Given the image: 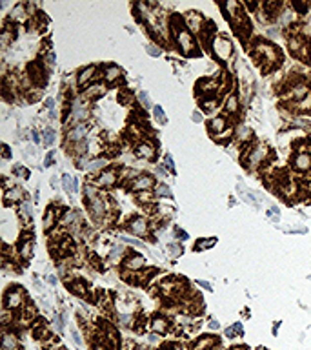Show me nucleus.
Here are the masks:
<instances>
[{
    "instance_id": "8",
    "label": "nucleus",
    "mask_w": 311,
    "mask_h": 350,
    "mask_svg": "<svg viewBox=\"0 0 311 350\" xmlns=\"http://www.w3.org/2000/svg\"><path fill=\"white\" fill-rule=\"evenodd\" d=\"M155 186V179H153V175L150 174H140L138 177H135L133 181L127 182V188L131 190V192H151V188Z\"/></svg>"
},
{
    "instance_id": "39",
    "label": "nucleus",
    "mask_w": 311,
    "mask_h": 350,
    "mask_svg": "<svg viewBox=\"0 0 311 350\" xmlns=\"http://www.w3.org/2000/svg\"><path fill=\"white\" fill-rule=\"evenodd\" d=\"M124 254H126V248H124V246H113V248H111V252H110V261L111 262L120 261Z\"/></svg>"
},
{
    "instance_id": "41",
    "label": "nucleus",
    "mask_w": 311,
    "mask_h": 350,
    "mask_svg": "<svg viewBox=\"0 0 311 350\" xmlns=\"http://www.w3.org/2000/svg\"><path fill=\"white\" fill-rule=\"evenodd\" d=\"M137 199H138V203H150V204H153V199H155V195H153V192H140V193H137Z\"/></svg>"
},
{
    "instance_id": "12",
    "label": "nucleus",
    "mask_w": 311,
    "mask_h": 350,
    "mask_svg": "<svg viewBox=\"0 0 311 350\" xmlns=\"http://www.w3.org/2000/svg\"><path fill=\"white\" fill-rule=\"evenodd\" d=\"M291 166H293V170L299 172V174H308V172H311V153L310 152L295 153L293 161H291Z\"/></svg>"
},
{
    "instance_id": "50",
    "label": "nucleus",
    "mask_w": 311,
    "mask_h": 350,
    "mask_svg": "<svg viewBox=\"0 0 311 350\" xmlns=\"http://www.w3.org/2000/svg\"><path fill=\"white\" fill-rule=\"evenodd\" d=\"M164 166H166L169 172H175V164H173L171 161V155H166V157H164Z\"/></svg>"
},
{
    "instance_id": "27",
    "label": "nucleus",
    "mask_w": 311,
    "mask_h": 350,
    "mask_svg": "<svg viewBox=\"0 0 311 350\" xmlns=\"http://www.w3.org/2000/svg\"><path fill=\"white\" fill-rule=\"evenodd\" d=\"M120 77H122V70L117 68V66H108V68L104 70V81H106V84H115V82L120 81Z\"/></svg>"
},
{
    "instance_id": "33",
    "label": "nucleus",
    "mask_w": 311,
    "mask_h": 350,
    "mask_svg": "<svg viewBox=\"0 0 311 350\" xmlns=\"http://www.w3.org/2000/svg\"><path fill=\"white\" fill-rule=\"evenodd\" d=\"M106 166H108V161H106V159H93L91 163L87 161L86 170L87 172H91V174H100V172H104Z\"/></svg>"
},
{
    "instance_id": "7",
    "label": "nucleus",
    "mask_w": 311,
    "mask_h": 350,
    "mask_svg": "<svg viewBox=\"0 0 311 350\" xmlns=\"http://www.w3.org/2000/svg\"><path fill=\"white\" fill-rule=\"evenodd\" d=\"M87 208H89V214L97 222H102L104 217H106V212L110 210V203H106L102 199V195H97L95 199H89L86 201Z\"/></svg>"
},
{
    "instance_id": "54",
    "label": "nucleus",
    "mask_w": 311,
    "mask_h": 350,
    "mask_svg": "<svg viewBox=\"0 0 311 350\" xmlns=\"http://www.w3.org/2000/svg\"><path fill=\"white\" fill-rule=\"evenodd\" d=\"M53 155H55L53 152L47 153V155H46V161H44V166H51V164H53Z\"/></svg>"
},
{
    "instance_id": "2",
    "label": "nucleus",
    "mask_w": 311,
    "mask_h": 350,
    "mask_svg": "<svg viewBox=\"0 0 311 350\" xmlns=\"http://www.w3.org/2000/svg\"><path fill=\"white\" fill-rule=\"evenodd\" d=\"M288 47H289V53H291L295 58H299V60H304L306 62V60L311 58V44L300 31H293V33L288 37Z\"/></svg>"
},
{
    "instance_id": "34",
    "label": "nucleus",
    "mask_w": 311,
    "mask_h": 350,
    "mask_svg": "<svg viewBox=\"0 0 311 350\" xmlns=\"http://www.w3.org/2000/svg\"><path fill=\"white\" fill-rule=\"evenodd\" d=\"M224 110L228 113H236L238 111V97L235 93H230L224 99Z\"/></svg>"
},
{
    "instance_id": "23",
    "label": "nucleus",
    "mask_w": 311,
    "mask_h": 350,
    "mask_svg": "<svg viewBox=\"0 0 311 350\" xmlns=\"http://www.w3.org/2000/svg\"><path fill=\"white\" fill-rule=\"evenodd\" d=\"M104 93H106V84H102V82H95V84H91V86H87V89L84 91V99L86 100L100 99Z\"/></svg>"
},
{
    "instance_id": "9",
    "label": "nucleus",
    "mask_w": 311,
    "mask_h": 350,
    "mask_svg": "<svg viewBox=\"0 0 311 350\" xmlns=\"http://www.w3.org/2000/svg\"><path fill=\"white\" fill-rule=\"evenodd\" d=\"M87 137V124L80 123V124H75L73 128L69 130L68 133V139L73 142V144H77L78 148H77V152H86V148H84V140H86Z\"/></svg>"
},
{
    "instance_id": "25",
    "label": "nucleus",
    "mask_w": 311,
    "mask_h": 350,
    "mask_svg": "<svg viewBox=\"0 0 311 350\" xmlns=\"http://www.w3.org/2000/svg\"><path fill=\"white\" fill-rule=\"evenodd\" d=\"M151 330L155 334H166L169 330V321L164 315H155L151 319Z\"/></svg>"
},
{
    "instance_id": "53",
    "label": "nucleus",
    "mask_w": 311,
    "mask_h": 350,
    "mask_svg": "<svg viewBox=\"0 0 311 350\" xmlns=\"http://www.w3.org/2000/svg\"><path fill=\"white\" fill-rule=\"evenodd\" d=\"M71 338H73V341H75L77 345H82V338H80V334L77 332V330H73V332H71Z\"/></svg>"
},
{
    "instance_id": "48",
    "label": "nucleus",
    "mask_w": 311,
    "mask_h": 350,
    "mask_svg": "<svg viewBox=\"0 0 311 350\" xmlns=\"http://www.w3.org/2000/svg\"><path fill=\"white\" fill-rule=\"evenodd\" d=\"M146 51L150 53V55H153V57L160 55V49H158V47H155L153 44H146Z\"/></svg>"
},
{
    "instance_id": "35",
    "label": "nucleus",
    "mask_w": 311,
    "mask_h": 350,
    "mask_svg": "<svg viewBox=\"0 0 311 350\" xmlns=\"http://www.w3.org/2000/svg\"><path fill=\"white\" fill-rule=\"evenodd\" d=\"M2 350H18V345H17V338H15V334L11 332H4V341H2Z\"/></svg>"
},
{
    "instance_id": "10",
    "label": "nucleus",
    "mask_w": 311,
    "mask_h": 350,
    "mask_svg": "<svg viewBox=\"0 0 311 350\" xmlns=\"http://www.w3.org/2000/svg\"><path fill=\"white\" fill-rule=\"evenodd\" d=\"M117 181H118V172L115 168H106L93 179L95 186L98 188H113L117 184Z\"/></svg>"
},
{
    "instance_id": "31",
    "label": "nucleus",
    "mask_w": 311,
    "mask_h": 350,
    "mask_svg": "<svg viewBox=\"0 0 311 350\" xmlns=\"http://www.w3.org/2000/svg\"><path fill=\"white\" fill-rule=\"evenodd\" d=\"M31 254H33V243H31L28 237H24V239L18 243V256L26 261V259L31 257Z\"/></svg>"
},
{
    "instance_id": "13",
    "label": "nucleus",
    "mask_w": 311,
    "mask_h": 350,
    "mask_svg": "<svg viewBox=\"0 0 311 350\" xmlns=\"http://www.w3.org/2000/svg\"><path fill=\"white\" fill-rule=\"evenodd\" d=\"M127 230L137 237H146L150 233V222L146 217H133L131 221L127 222Z\"/></svg>"
},
{
    "instance_id": "59",
    "label": "nucleus",
    "mask_w": 311,
    "mask_h": 350,
    "mask_svg": "<svg viewBox=\"0 0 311 350\" xmlns=\"http://www.w3.org/2000/svg\"><path fill=\"white\" fill-rule=\"evenodd\" d=\"M46 108L53 110V108H55V100H53V99H46Z\"/></svg>"
},
{
    "instance_id": "29",
    "label": "nucleus",
    "mask_w": 311,
    "mask_h": 350,
    "mask_svg": "<svg viewBox=\"0 0 311 350\" xmlns=\"http://www.w3.org/2000/svg\"><path fill=\"white\" fill-rule=\"evenodd\" d=\"M60 222H62L64 226H75V224H80V214H77L73 210H66L64 212V216L60 217Z\"/></svg>"
},
{
    "instance_id": "22",
    "label": "nucleus",
    "mask_w": 311,
    "mask_h": 350,
    "mask_svg": "<svg viewBox=\"0 0 311 350\" xmlns=\"http://www.w3.org/2000/svg\"><path fill=\"white\" fill-rule=\"evenodd\" d=\"M217 345H219V339L215 336H202L195 341L193 350H215Z\"/></svg>"
},
{
    "instance_id": "61",
    "label": "nucleus",
    "mask_w": 311,
    "mask_h": 350,
    "mask_svg": "<svg viewBox=\"0 0 311 350\" xmlns=\"http://www.w3.org/2000/svg\"><path fill=\"white\" fill-rule=\"evenodd\" d=\"M47 281H49V283H51V285H55V283H57V279H55V277H53V275H49V277H47Z\"/></svg>"
},
{
    "instance_id": "40",
    "label": "nucleus",
    "mask_w": 311,
    "mask_h": 350,
    "mask_svg": "<svg viewBox=\"0 0 311 350\" xmlns=\"http://www.w3.org/2000/svg\"><path fill=\"white\" fill-rule=\"evenodd\" d=\"M42 140H44V146H51L55 142V131L51 128H47L42 131Z\"/></svg>"
},
{
    "instance_id": "18",
    "label": "nucleus",
    "mask_w": 311,
    "mask_h": 350,
    "mask_svg": "<svg viewBox=\"0 0 311 350\" xmlns=\"http://www.w3.org/2000/svg\"><path fill=\"white\" fill-rule=\"evenodd\" d=\"M146 266V259L140 254H129V256L124 259V268L131 270V272H138Z\"/></svg>"
},
{
    "instance_id": "58",
    "label": "nucleus",
    "mask_w": 311,
    "mask_h": 350,
    "mask_svg": "<svg viewBox=\"0 0 311 350\" xmlns=\"http://www.w3.org/2000/svg\"><path fill=\"white\" fill-rule=\"evenodd\" d=\"M93 350H108V347H106V345H102V343H95Z\"/></svg>"
},
{
    "instance_id": "55",
    "label": "nucleus",
    "mask_w": 311,
    "mask_h": 350,
    "mask_svg": "<svg viewBox=\"0 0 311 350\" xmlns=\"http://www.w3.org/2000/svg\"><path fill=\"white\" fill-rule=\"evenodd\" d=\"M295 9H299V11H308V7H310V4H293Z\"/></svg>"
},
{
    "instance_id": "57",
    "label": "nucleus",
    "mask_w": 311,
    "mask_h": 350,
    "mask_svg": "<svg viewBox=\"0 0 311 350\" xmlns=\"http://www.w3.org/2000/svg\"><path fill=\"white\" fill-rule=\"evenodd\" d=\"M193 121H195V123H200V121H202V113H200V111H195V113H193Z\"/></svg>"
},
{
    "instance_id": "32",
    "label": "nucleus",
    "mask_w": 311,
    "mask_h": 350,
    "mask_svg": "<svg viewBox=\"0 0 311 350\" xmlns=\"http://www.w3.org/2000/svg\"><path fill=\"white\" fill-rule=\"evenodd\" d=\"M217 106H219V97H217V95H209V97L200 99V108L206 111V113L215 111L217 110Z\"/></svg>"
},
{
    "instance_id": "56",
    "label": "nucleus",
    "mask_w": 311,
    "mask_h": 350,
    "mask_svg": "<svg viewBox=\"0 0 311 350\" xmlns=\"http://www.w3.org/2000/svg\"><path fill=\"white\" fill-rule=\"evenodd\" d=\"M2 157H4V159H9V148H7L6 144L2 146Z\"/></svg>"
},
{
    "instance_id": "60",
    "label": "nucleus",
    "mask_w": 311,
    "mask_h": 350,
    "mask_svg": "<svg viewBox=\"0 0 311 350\" xmlns=\"http://www.w3.org/2000/svg\"><path fill=\"white\" fill-rule=\"evenodd\" d=\"M198 285H200L202 288H206V290H211V286L207 285V283H204V281H200V283H198Z\"/></svg>"
},
{
    "instance_id": "49",
    "label": "nucleus",
    "mask_w": 311,
    "mask_h": 350,
    "mask_svg": "<svg viewBox=\"0 0 311 350\" xmlns=\"http://www.w3.org/2000/svg\"><path fill=\"white\" fill-rule=\"evenodd\" d=\"M215 245V239H207V241H198V245H196V248L198 250H204L206 246H213Z\"/></svg>"
},
{
    "instance_id": "51",
    "label": "nucleus",
    "mask_w": 311,
    "mask_h": 350,
    "mask_svg": "<svg viewBox=\"0 0 311 350\" xmlns=\"http://www.w3.org/2000/svg\"><path fill=\"white\" fill-rule=\"evenodd\" d=\"M122 241H124V243H127V245H133V246H142V243H140L138 239H133V237H126V235L122 237Z\"/></svg>"
},
{
    "instance_id": "11",
    "label": "nucleus",
    "mask_w": 311,
    "mask_h": 350,
    "mask_svg": "<svg viewBox=\"0 0 311 350\" xmlns=\"http://www.w3.org/2000/svg\"><path fill=\"white\" fill-rule=\"evenodd\" d=\"M135 155L138 159H146V161H153L156 157V146L153 140L142 139L140 142L135 144Z\"/></svg>"
},
{
    "instance_id": "3",
    "label": "nucleus",
    "mask_w": 311,
    "mask_h": 350,
    "mask_svg": "<svg viewBox=\"0 0 311 350\" xmlns=\"http://www.w3.org/2000/svg\"><path fill=\"white\" fill-rule=\"evenodd\" d=\"M246 161V166L251 170H257L260 166H264L268 161H270V150H268V146L266 144H255V146H249L248 148V155L244 157Z\"/></svg>"
},
{
    "instance_id": "45",
    "label": "nucleus",
    "mask_w": 311,
    "mask_h": 350,
    "mask_svg": "<svg viewBox=\"0 0 311 350\" xmlns=\"http://www.w3.org/2000/svg\"><path fill=\"white\" fill-rule=\"evenodd\" d=\"M22 212H24V216H26V219L31 221V217H33V206H31V203L24 201L22 203Z\"/></svg>"
},
{
    "instance_id": "36",
    "label": "nucleus",
    "mask_w": 311,
    "mask_h": 350,
    "mask_svg": "<svg viewBox=\"0 0 311 350\" xmlns=\"http://www.w3.org/2000/svg\"><path fill=\"white\" fill-rule=\"evenodd\" d=\"M68 286H69V290L73 292V294H77V296H87V286L84 281L77 279L73 281V283H68Z\"/></svg>"
},
{
    "instance_id": "21",
    "label": "nucleus",
    "mask_w": 311,
    "mask_h": 350,
    "mask_svg": "<svg viewBox=\"0 0 311 350\" xmlns=\"http://www.w3.org/2000/svg\"><path fill=\"white\" fill-rule=\"evenodd\" d=\"M4 203H6V204L24 203V190L20 186L7 188L6 193H4Z\"/></svg>"
},
{
    "instance_id": "14",
    "label": "nucleus",
    "mask_w": 311,
    "mask_h": 350,
    "mask_svg": "<svg viewBox=\"0 0 311 350\" xmlns=\"http://www.w3.org/2000/svg\"><path fill=\"white\" fill-rule=\"evenodd\" d=\"M184 22H186V29L191 31V33H200L202 29H204V26H206L204 17L198 15V13H186Z\"/></svg>"
},
{
    "instance_id": "30",
    "label": "nucleus",
    "mask_w": 311,
    "mask_h": 350,
    "mask_svg": "<svg viewBox=\"0 0 311 350\" xmlns=\"http://www.w3.org/2000/svg\"><path fill=\"white\" fill-rule=\"evenodd\" d=\"M15 37H17V33L13 31L9 24H6V26H4V29H2V33H0V44H2V47L9 46V44L15 41Z\"/></svg>"
},
{
    "instance_id": "28",
    "label": "nucleus",
    "mask_w": 311,
    "mask_h": 350,
    "mask_svg": "<svg viewBox=\"0 0 311 350\" xmlns=\"http://www.w3.org/2000/svg\"><path fill=\"white\" fill-rule=\"evenodd\" d=\"M289 108L293 111H297V113H308V111H311V93H308L302 100H297V102H291L289 104Z\"/></svg>"
},
{
    "instance_id": "44",
    "label": "nucleus",
    "mask_w": 311,
    "mask_h": 350,
    "mask_svg": "<svg viewBox=\"0 0 311 350\" xmlns=\"http://www.w3.org/2000/svg\"><path fill=\"white\" fill-rule=\"evenodd\" d=\"M156 195H160V197H167V199L173 197L171 190H169L166 184H158V186H156Z\"/></svg>"
},
{
    "instance_id": "52",
    "label": "nucleus",
    "mask_w": 311,
    "mask_h": 350,
    "mask_svg": "<svg viewBox=\"0 0 311 350\" xmlns=\"http://www.w3.org/2000/svg\"><path fill=\"white\" fill-rule=\"evenodd\" d=\"M167 248H169V254H171V256H179L180 252V245H169L167 246Z\"/></svg>"
},
{
    "instance_id": "15",
    "label": "nucleus",
    "mask_w": 311,
    "mask_h": 350,
    "mask_svg": "<svg viewBox=\"0 0 311 350\" xmlns=\"http://www.w3.org/2000/svg\"><path fill=\"white\" fill-rule=\"evenodd\" d=\"M28 79L29 82H33L37 86H42L46 82V71H44V66L40 62H33V64L28 66Z\"/></svg>"
},
{
    "instance_id": "43",
    "label": "nucleus",
    "mask_w": 311,
    "mask_h": 350,
    "mask_svg": "<svg viewBox=\"0 0 311 350\" xmlns=\"http://www.w3.org/2000/svg\"><path fill=\"white\" fill-rule=\"evenodd\" d=\"M138 100H140V106H142V108H146V110H150L151 108V99L148 93L140 91V93H138Z\"/></svg>"
},
{
    "instance_id": "37",
    "label": "nucleus",
    "mask_w": 311,
    "mask_h": 350,
    "mask_svg": "<svg viewBox=\"0 0 311 350\" xmlns=\"http://www.w3.org/2000/svg\"><path fill=\"white\" fill-rule=\"evenodd\" d=\"M235 137L240 140L242 146H246V144H248V140L253 137V133H251V130H249L248 126H240V128L235 131Z\"/></svg>"
},
{
    "instance_id": "5",
    "label": "nucleus",
    "mask_w": 311,
    "mask_h": 350,
    "mask_svg": "<svg viewBox=\"0 0 311 350\" xmlns=\"http://www.w3.org/2000/svg\"><path fill=\"white\" fill-rule=\"evenodd\" d=\"M175 39V44H177V47H179L180 51L184 53V55H195L196 53V41L195 37H193V33L191 31H188V29H180L177 35L173 37Z\"/></svg>"
},
{
    "instance_id": "1",
    "label": "nucleus",
    "mask_w": 311,
    "mask_h": 350,
    "mask_svg": "<svg viewBox=\"0 0 311 350\" xmlns=\"http://www.w3.org/2000/svg\"><path fill=\"white\" fill-rule=\"evenodd\" d=\"M249 53H251V57L255 58V62L260 66V70L264 73H270L271 70H275L276 66H280V62H282L280 49L275 44H271V42L257 41L253 46L249 47Z\"/></svg>"
},
{
    "instance_id": "47",
    "label": "nucleus",
    "mask_w": 311,
    "mask_h": 350,
    "mask_svg": "<svg viewBox=\"0 0 311 350\" xmlns=\"http://www.w3.org/2000/svg\"><path fill=\"white\" fill-rule=\"evenodd\" d=\"M15 174L18 177H22V179H26V177H29V170L24 168V166H15Z\"/></svg>"
},
{
    "instance_id": "46",
    "label": "nucleus",
    "mask_w": 311,
    "mask_h": 350,
    "mask_svg": "<svg viewBox=\"0 0 311 350\" xmlns=\"http://www.w3.org/2000/svg\"><path fill=\"white\" fill-rule=\"evenodd\" d=\"M153 113H155V119L156 121H158V123H166V115H164V110H162L160 106H155V108H153Z\"/></svg>"
},
{
    "instance_id": "16",
    "label": "nucleus",
    "mask_w": 311,
    "mask_h": 350,
    "mask_svg": "<svg viewBox=\"0 0 311 350\" xmlns=\"http://www.w3.org/2000/svg\"><path fill=\"white\" fill-rule=\"evenodd\" d=\"M196 91H198V93H204V97L217 95L220 91L219 79H204V81H200L196 84Z\"/></svg>"
},
{
    "instance_id": "4",
    "label": "nucleus",
    "mask_w": 311,
    "mask_h": 350,
    "mask_svg": "<svg viewBox=\"0 0 311 350\" xmlns=\"http://www.w3.org/2000/svg\"><path fill=\"white\" fill-rule=\"evenodd\" d=\"M26 305V294L20 286H11L9 290L4 294V308L9 310H22Z\"/></svg>"
},
{
    "instance_id": "6",
    "label": "nucleus",
    "mask_w": 311,
    "mask_h": 350,
    "mask_svg": "<svg viewBox=\"0 0 311 350\" xmlns=\"http://www.w3.org/2000/svg\"><path fill=\"white\" fill-rule=\"evenodd\" d=\"M211 49H213L215 57H219L222 62L230 60L231 55H233V44L226 37H215L213 42H211Z\"/></svg>"
},
{
    "instance_id": "17",
    "label": "nucleus",
    "mask_w": 311,
    "mask_h": 350,
    "mask_svg": "<svg viewBox=\"0 0 311 350\" xmlns=\"http://www.w3.org/2000/svg\"><path fill=\"white\" fill-rule=\"evenodd\" d=\"M87 115H89V111H87V106L82 104L80 100H73V104H71V113H69V117H71V121L77 124H80L84 119H87Z\"/></svg>"
},
{
    "instance_id": "63",
    "label": "nucleus",
    "mask_w": 311,
    "mask_h": 350,
    "mask_svg": "<svg viewBox=\"0 0 311 350\" xmlns=\"http://www.w3.org/2000/svg\"><path fill=\"white\" fill-rule=\"evenodd\" d=\"M259 350H266V349H259Z\"/></svg>"
},
{
    "instance_id": "19",
    "label": "nucleus",
    "mask_w": 311,
    "mask_h": 350,
    "mask_svg": "<svg viewBox=\"0 0 311 350\" xmlns=\"http://www.w3.org/2000/svg\"><path fill=\"white\" fill-rule=\"evenodd\" d=\"M97 75V66H87V68H82L77 75V84L80 88L87 86V82H91Z\"/></svg>"
},
{
    "instance_id": "42",
    "label": "nucleus",
    "mask_w": 311,
    "mask_h": 350,
    "mask_svg": "<svg viewBox=\"0 0 311 350\" xmlns=\"http://www.w3.org/2000/svg\"><path fill=\"white\" fill-rule=\"evenodd\" d=\"M226 336L228 338H236V336H242V325L240 323H236L235 327H230L226 330Z\"/></svg>"
},
{
    "instance_id": "20",
    "label": "nucleus",
    "mask_w": 311,
    "mask_h": 350,
    "mask_svg": "<svg viewBox=\"0 0 311 350\" xmlns=\"http://www.w3.org/2000/svg\"><path fill=\"white\" fill-rule=\"evenodd\" d=\"M207 130L213 133V137L220 135L222 131L228 130V119L226 117H213L209 123H207Z\"/></svg>"
},
{
    "instance_id": "24",
    "label": "nucleus",
    "mask_w": 311,
    "mask_h": 350,
    "mask_svg": "<svg viewBox=\"0 0 311 350\" xmlns=\"http://www.w3.org/2000/svg\"><path fill=\"white\" fill-rule=\"evenodd\" d=\"M9 20H11V22H28L29 20L28 6L17 4V6L11 9V13H9Z\"/></svg>"
},
{
    "instance_id": "38",
    "label": "nucleus",
    "mask_w": 311,
    "mask_h": 350,
    "mask_svg": "<svg viewBox=\"0 0 311 350\" xmlns=\"http://www.w3.org/2000/svg\"><path fill=\"white\" fill-rule=\"evenodd\" d=\"M62 186L68 193H75L78 190V182L77 179H71L69 175H62Z\"/></svg>"
},
{
    "instance_id": "62",
    "label": "nucleus",
    "mask_w": 311,
    "mask_h": 350,
    "mask_svg": "<svg viewBox=\"0 0 311 350\" xmlns=\"http://www.w3.org/2000/svg\"><path fill=\"white\" fill-rule=\"evenodd\" d=\"M209 327H211V328H217V327H219V323H217V321H211V323H209Z\"/></svg>"
},
{
    "instance_id": "26",
    "label": "nucleus",
    "mask_w": 311,
    "mask_h": 350,
    "mask_svg": "<svg viewBox=\"0 0 311 350\" xmlns=\"http://www.w3.org/2000/svg\"><path fill=\"white\" fill-rule=\"evenodd\" d=\"M57 222H58L57 208H47L46 216H44V221H42V226H44V230H46V232H51Z\"/></svg>"
}]
</instances>
